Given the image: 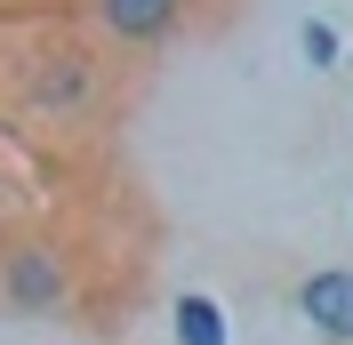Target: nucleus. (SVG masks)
Listing matches in <instances>:
<instances>
[{"mask_svg":"<svg viewBox=\"0 0 353 345\" xmlns=\"http://www.w3.org/2000/svg\"><path fill=\"white\" fill-rule=\"evenodd\" d=\"M297 313H305L313 337L353 345V265H321V273L297 281Z\"/></svg>","mask_w":353,"mask_h":345,"instance_id":"4","label":"nucleus"},{"mask_svg":"<svg viewBox=\"0 0 353 345\" xmlns=\"http://www.w3.org/2000/svg\"><path fill=\"white\" fill-rule=\"evenodd\" d=\"M81 17L97 24V41L121 48V57H153L169 41H193L201 24V0H81Z\"/></svg>","mask_w":353,"mask_h":345,"instance_id":"3","label":"nucleus"},{"mask_svg":"<svg viewBox=\"0 0 353 345\" xmlns=\"http://www.w3.org/2000/svg\"><path fill=\"white\" fill-rule=\"evenodd\" d=\"M0 305L24 322H72L81 305V273L48 233H8L0 241Z\"/></svg>","mask_w":353,"mask_h":345,"instance_id":"2","label":"nucleus"},{"mask_svg":"<svg viewBox=\"0 0 353 345\" xmlns=\"http://www.w3.org/2000/svg\"><path fill=\"white\" fill-rule=\"evenodd\" d=\"M297 48H305V65H313V72H337V57H345L337 24H321V17H305V24H297Z\"/></svg>","mask_w":353,"mask_h":345,"instance_id":"6","label":"nucleus"},{"mask_svg":"<svg viewBox=\"0 0 353 345\" xmlns=\"http://www.w3.org/2000/svg\"><path fill=\"white\" fill-rule=\"evenodd\" d=\"M176 345H225V313H217V297H185L176 305Z\"/></svg>","mask_w":353,"mask_h":345,"instance_id":"5","label":"nucleus"},{"mask_svg":"<svg viewBox=\"0 0 353 345\" xmlns=\"http://www.w3.org/2000/svg\"><path fill=\"white\" fill-rule=\"evenodd\" d=\"M8 88H17V105L32 121L72 129V121H97L105 112V57L81 48V41H32L8 65Z\"/></svg>","mask_w":353,"mask_h":345,"instance_id":"1","label":"nucleus"}]
</instances>
